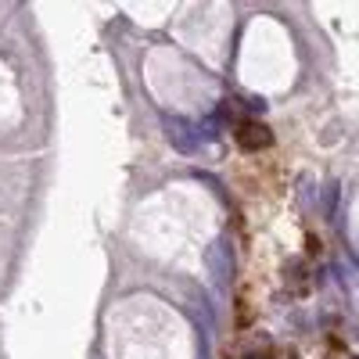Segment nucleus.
I'll return each instance as SVG.
<instances>
[{
    "label": "nucleus",
    "instance_id": "nucleus-3",
    "mask_svg": "<svg viewBox=\"0 0 359 359\" xmlns=\"http://www.w3.org/2000/svg\"><path fill=\"white\" fill-rule=\"evenodd\" d=\"M241 359H273V348H269V341H262L259 348H248Z\"/></svg>",
    "mask_w": 359,
    "mask_h": 359
},
{
    "label": "nucleus",
    "instance_id": "nucleus-2",
    "mask_svg": "<svg viewBox=\"0 0 359 359\" xmlns=\"http://www.w3.org/2000/svg\"><path fill=\"white\" fill-rule=\"evenodd\" d=\"M284 280H287V287H291L294 294L309 291V266H306L302 259H287V266H284Z\"/></svg>",
    "mask_w": 359,
    "mask_h": 359
},
{
    "label": "nucleus",
    "instance_id": "nucleus-1",
    "mask_svg": "<svg viewBox=\"0 0 359 359\" xmlns=\"http://www.w3.org/2000/svg\"><path fill=\"white\" fill-rule=\"evenodd\" d=\"M233 140L245 155H262V151L273 147V130H269L266 123H259V118H241L237 130H233Z\"/></svg>",
    "mask_w": 359,
    "mask_h": 359
}]
</instances>
